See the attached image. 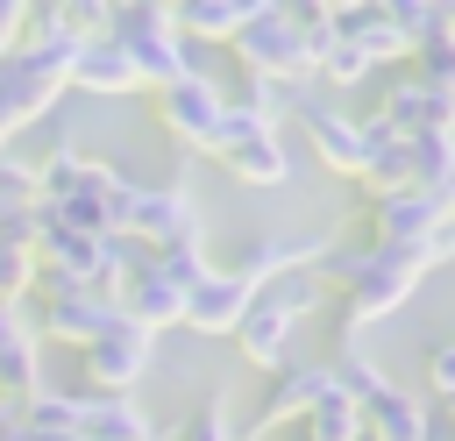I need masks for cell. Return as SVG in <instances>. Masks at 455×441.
Listing matches in <instances>:
<instances>
[{
  "mask_svg": "<svg viewBox=\"0 0 455 441\" xmlns=\"http://www.w3.org/2000/svg\"><path fill=\"white\" fill-rule=\"evenodd\" d=\"M107 36L128 50V64H135V78H142L149 92H164V85H178V78L199 71V57H192V43L178 36L171 7H114Z\"/></svg>",
  "mask_w": 455,
  "mask_h": 441,
  "instance_id": "obj_1",
  "label": "cell"
},
{
  "mask_svg": "<svg viewBox=\"0 0 455 441\" xmlns=\"http://www.w3.org/2000/svg\"><path fill=\"white\" fill-rule=\"evenodd\" d=\"M228 50L242 57V71H256V78H284V85H299L306 71H320V57H313V43L299 36V21H291V7H277V0H263V7H249V21H242V36H235Z\"/></svg>",
  "mask_w": 455,
  "mask_h": 441,
  "instance_id": "obj_2",
  "label": "cell"
},
{
  "mask_svg": "<svg viewBox=\"0 0 455 441\" xmlns=\"http://www.w3.org/2000/svg\"><path fill=\"white\" fill-rule=\"evenodd\" d=\"M156 121H164V135H171L178 149L213 156V149H220V128H228V92H220L206 71H192V78H178V85L156 92Z\"/></svg>",
  "mask_w": 455,
  "mask_h": 441,
  "instance_id": "obj_3",
  "label": "cell"
},
{
  "mask_svg": "<svg viewBox=\"0 0 455 441\" xmlns=\"http://www.w3.org/2000/svg\"><path fill=\"white\" fill-rule=\"evenodd\" d=\"M128 242H142L149 256H156V249L206 242L192 185H185V178H171V185H135V206H128Z\"/></svg>",
  "mask_w": 455,
  "mask_h": 441,
  "instance_id": "obj_4",
  "label": "cell"
},
{
  "mask_svg": "<svg viewBox=\"0 0 455 441\" xmlns=\"http://www.w3.org/2000/svg\"><path fill=\"white\" fill-rule=\"evenodd\" d=\"M85 356V377H92V391H107V398H128L142 377H149V363H156V334H142L135 320H114L100 341H85L78 349Z\"/></svg>",
  "mask_w": 455,
  "mask_h": 441,
  "instance_id": "obj_5",
  "label": "cell"
},
{
  "mask_svg": "<svg viewBox=\"0 0 455 441\" xmlns=\"http://www.w3.org/2000/svg\"><path fill=\"white\" fill-rule=\"evenodd\" d=\"M334 391V377H327V363H284L277 377H270V398L242 420V441H270L277 427H291V420H306L320 398Z\"/></svg>",
  "mask_w": 455,
  "mask_h": 441,
  "instance_id": "obj_6",
  "label": "cell"
},
{
  "mask_svg": "<svg viewBox=\"0 0 455 441\" xmlns=\"http://www.w3.org/2000/svg\"><path fill=\"white\" fill-rule=\"evenodd\" d=\"M213 156H220L228 178H242V185H284V178H291L284 135H277V128H256V121L235 114V107H228V128H220V149H213Z\"/></svg>",
  "mask_w": 455,
  "mask_h": 441,
  "instance_id": "obj_7",
  "label": "cell"
},
{
  "mask_svg": "<svg viewBox=\"0 0 455 441\" xmlns=\"http://www.w3.org/2000/svg\"><path fill=\"white\" fill-rule=\"evenodd\" d=\"M327 249H334V235H256L249 249H242V263H235V277H249L256 292L263 285H277V277H291V270H320L327 263Z\"/></svg>",
  "mask_w": 455,
  "mask_h": 441,
  "instance_id": "obj_8",
  "label": "cell"
},
{
  "mask_svg": "<svg viewBox=\"0 0 455 441\" xmlns=\"http://www.w3.org/2000/svg\"><path fill=\"white\" fill-rule=\"evenodd\" d=\"M299 128H306L313 156H320L334 178H363V121H355V114H341V107H327V100H306V107H299Z\"/></svg>",
  "mask_w": 455,
  "mask_h": 441,
  "instance_id": "obj_9",
  "label": "cell"
},
{
  "mask_svg": "<svg viewBox=\"0 0 455 441\" xmlns=\"http://www.w3.org/2000/svg\"><path fill=\"white\" fill-rule=\"evenodd\" d=\"M434 228H448V213H441L419 185L370 199V242H377V249H412V242H427Z\"/></svg>",
  "mask_w": 455,
  "mask_h": 441,
  "instance_id": "obj_10",
  "label": "cell"
},
{
  "mask_svg": "<svg viewBox=\"0 0 455 441\" xmlns=\"http://www.w3.org/2000/svg\"><path fill=\"white\" fill-rule=\"evenodd\" d=\"M249 306H256V285H249V277L206 270V277L185 292V327H192V334H235Z\"/></svg>",
  "mask_w": 455,
  "mask_h": 441,
  "instance_id": "obj_11",
  "label": "cell"
},
{
  "mask_svg": "<svg viewBox=\"0 0 455 441\" xmlns=\"http://www.w3.org/2000/svg\"><path fill=\"white\" fill-rule=\"evenodd\" d=\"M114 320H121V299H85V292H64V299H43V306H36V341L85 349V341H100Z\"/></svg>",
  "mask_w": 455,
  "mask_h": 441,
  "instance_id": "obj_12",
  "label": "cell"
},
{
  "mask_svg": "<svg viewBox=\"0 0 455 441\" xmlns=\"http://www.w3.org/2000/svg\"><path fill=\"white\" fill-rule=\"evenodd\" d=\"M448 114H455V100H448V92L419 85L412 71H398V85L377 100V114H370V121H384L391 135H405V142H412V135H441V128H448Z\"/></svg>",
  "mask_w": 455,
  "mask_h": 441,
  "instance_id": "obj_13",
  "label": "cell"
},
{
  "mask_svg": "<svg viewBox=\"0 0 455 441\" xmlns=\"http://www.w3.org/2000/svg\"><path fill=\"white\" fill-rule=\"evenodd\" d=\"M64 85H78V92H92V100H128V92H142V78H135V64H128V50H121L114 36L78 43V57H71V78H64Z\"/></svg>",
  "mask_w": 455,
  "mask_h": 441,
  "instance_id": "obj_14",
  "label": "cell"
},
{
  "mask_svg": "<svg viewBox=\"0 0 455 441\" xmlns=\"http://www.w3.org/2000/svg\"><path fill=\"white\" fill-rule=\"evenodd\" d=\"M121 320H135L142 334H164V327H185V292L171 277L149 270V256L135 263V277L121 285Z\"/></svg>",
  "mask_w": 455,
  "mask_h": 441,
  "instance_id": "obj_15",
  "label": "cell"
},
{
  "mask_svg": "<svg viewBox=\"0 0 455 441\" xmlns=\"http://www.w3.org/2000/svg\"><path fill=\"white\" fill-rule=\"evenodd\" d=\"M427 427H434V405H427L419 391L384 384V391L363 405V434H370V441H427Z\"/></svg>",
  "mask_w": 455,
  "mask_h": 441,
  "instance_id": "obj_16",
  "label": "cell"
},
{
  "mask_svg": "<svg viewBox=\"0 0 455 441\" xmlns=\"http://www.w3.org/2000/svg\"><path fill=\"white\" fill-rule=\"evenodd\" d=\"M78 441H156V427H149V413L135 398L78 391Z\"/></svg>",
  "mask_w": 455,
  "mask_h": 441,
  "instance_id": "obj_17",
  "label": "cell"
},
{
  "mask_svg": "<svg viewBox=\"0 0 455 441\" xmlns=\"http://www.w3.org/2000/svg\"><path fill=\"white\" fill-rule=\"evenodd\" d=\"M334 43H355L370 64H398V57H412V50L398 43V28H391L384 7H334Z\"/></svg>",
  "mask_w": 455,
  "mask_h": 441,
  "instance_id": "obj_18",
  "label": "cell"
},
{
  "mask_svg": "<svg viewBox=\"0 0 455 441\" xmlns=\"http://www.w3.org/2000/svg\"><path fill=\"white\" fill-rule=\"evenodd\" d=\"M228 107H235V114H249L256 128H277V121H291V114L306 107V92H299V85H284V78H256V71H242V85L228 92Z\"/></svg>",
  "mask_w": 455,
  "mask_h": 441,
  "instance_id": "obj_19",
  "label": "cell"
},
{
  "mask_svg": "<svg viewBox=\"0 0 455 441\" xmlns=\"http://www.w3.org/2000/svg\"><path fill=\"white\" fill-rule=\"evenodd\" d=\"M171 21L185 43H235L249 21V0H192V7H171Z\"/></svg>",
  "mask_w": 455,
  "mask_h": 441,
  "instance_id": "obj_20",
  "label": "cell"
},
{
  "mask_svg": "<svg viewBox=\"0 0 455 441\" xmlns=\"http://www.w3.org/2000/svg\"><path fill=\"white\" fill-rule=\"evenodd\" d=\"M405 71H412L419 85H434V92H448V100H455V21H448V28H434V36L405 57Z\"/></svg>",
  "mask_w": 455,
  "mask_h": 441,
  "instance_id": "obj_21",
  "label": "cell"
},
{
  "mask_svg": "<svg viewBox=\"0 0 455 441\" xmlns=\"http://www.w3.org/2000/svg\"><path fill=\"white\" fill-rule=\"evenodd\" d=\"M306 441H370V434H363V413H355V398L327 391V398L306 413Z\"/></svg>",
  "mask_w": 455,
  "mask_h": 441,
  "instance_id": "obj_22",
  "label": "cell"
},
{
  "mask_svg": "<svg viewBox=\"0 0 455 441\" xmlns=\"http://www.w3.org/2000/svg\"><path fill=\"white\" fill-rule=\"evenodd\" d=\"M171 441H242V420H235L228 391H206V398L192 405V420H185Z\"/></svg>",
  "mask_w": 455,
  "mask_h": 441,
  "instance_id": "obj_23",
  "label": "cell"
},
{
  "mask_svg": "<svg viewBox=\"0 0 455 441\" xmlns=\"http://www.w3.org/2000/svg\"><path fill=\"white\" fill-rule=\"evenodd\" d=\"M149 270H156V277H171L178 292H192L213 263H206V242H185V249H156V256H149Z\"/></svg>",
  "mask_w": 455,
  "mask_h": 441,
  "instance_id": "obj_24",
  "label": "cell"
},
{
  "mask_svg": "<svg viewBox=\"0 0 455 441\" xmlns=\"http://www.w3.org/2000/svg\"><path fill=\"white\" fill-rule=\"evenodd\" d=\"M370 71H377V64H370L355 43H327V57H320V78H327V85H341V92H348V85H363Z\"/></svg>",
  "mask_w": 455,
  "mask_h": 441,
  "instance_id": "obj_25",
  "label": "cell"
},
{
  "mask_svg": "<svg viewBox=\"0 0 455 441\" xmlns=\"http://www.w3.org/2000/svg\"><path fill=\"white\" fill-rule=\"evenodd\" d=\"M427 391H434V398H441V405H448V398H455V334H448V341H434V349H427Z\"/></svg>",
  "mask_w": 455,
  "mask_h": 441,
  "instance_id": "obj_26",
  "label": "cell"
},
{
  "mask_svg": "<svg viewBox=\"0 0 455 441\" xmlns=\"http://www.w3.org/2000/svg\"><path fill=\"white\" fill-rule=\"evenodd\" d=\"M21 28H28V7H21V0H0V57L21 43Z\"/></svg>",
  "mask_w": 455,
  "mask_h": 441,
  "instance_id": "obj_27",
  "label": "cell"
},
{
  "mask_svg": "<svg viewBox=\"0 0 455 441\" xmlns=\"http://www.w3.org/2000/svg\"><path fill=\"white\" fill-rule=\"evenodd\" d=\"M427 441H455V427H448V420L434 413V427H427Z\"/></svg>",
  "mask_w": 455,
  "mask_h": 441,
  "instance_id": "obj_28",
  "label": "cell"
},
{
  "mask_svg": "<svg viewBox=\"0 0 455 441\" xmlns=\"http://www.w3.org/2000/svg\"><path fill=\"white\" fill-rule=\"evenodd\" d=\"M448 142H455V114H448Z\"/></svg>",
  "mask_w": 455,
  "mask_h": 441,
  "instance_id": "obj_29",
  "label": "cell"
},
{
  "mask_svg": "<svg viewBox=\"0 0 455 441\" xmlns=\"http://www.w3.org/2000/svg\"><path fill=\"white\" fill-rule=\"evenodd\" d=\"M156 441H164V434H156Z\"/></svg>",
  "mask_w": 455,
  "mask_h": 441,
  "instance_id": "obj_30",
  "label": "cell"
}]
</instances>
